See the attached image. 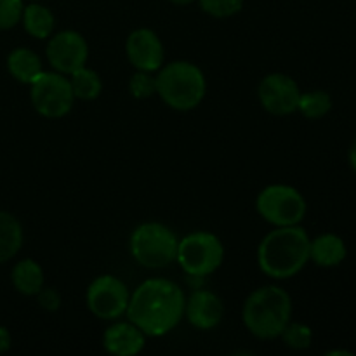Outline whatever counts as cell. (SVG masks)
I'll return each instance as SVG.
<instances>
[{
  "instance_id": "cell-6",
  "label": "cell",
  "mask_w": 356,
  "mask_h": 356,
  "mask_svg": "<svg viewBox=\"0 0 356 356\" xmlns=\"http://www.w3.org/2000/svg\"><path fill=\"white\" fill-rule=\"evenodd\" d=\"M225 249L221 240L207 232L191 233L177 245V263L190 277H207L222 263Z\"/></svg>"
},
{
  "instance_id": "cell-29",
  "label": "cell",
  "mask_w": 356,
  "mask_h": 356,
  "mask_svg": "<svg viewBox=\"0 0 356 356\" xmlns=\"http://www.w3.org/2000/svg\"><path fill=\"white\" fill-rule=\"evenodd\" d=\"M337 355H344V356H353V353H351V351H329V353H327V356H337Z\"/></svg>"
},
{
  "instance_id": "cell-19",
  "label": "cell",
  "mask_w": 356,
  "mask_h": 356,
  "mask_svg": "<svg viewBox=\"0 0 356 356\" xmlns=\"http://www.w3.org/2000/svg\"><path fill=\"white\" fill-rule=\"evenodd\" d=\"M21 19H23L24 30L35 38L51 37L54 30V14L40 3H30L24 7Z\"/></svg>"
},
{
  "instance_id": "cell-20",
  "label": "cell",
  "mask_w": 356,
  "mask_h": 356,
  "mask_svg": "<svg viewBox=\"0 0 356 356\" xmlns=\"http://www.w3.org/2000/svg\"><path fill=\"white\" fill-rule=\"evenodd\" d=\"M70 83H72L75 97L83 101L96 99L101 94V90H103V83H101L99 75H97L94 70L86 68V66H82V68L75 70V72L72 73Z\"/></svg>"
},
{
  "instance_id": "cell-5",
  "label": "cell",
  "mask_w": 356,
  "mask_h": 356,
  "mask_svg": "<svg viewBox=\"0 0 356 356\" xmlns=\"http://www.w3.org/2000/svg\"><path fill=\"white\" fill-rule=\"evenodd\" d=\"M177 245L174 232L160 222H145L131 236L132 257L149 270H160L176 261Z\"/></svg>"
},
{
  "instance_id": "cell-18",
  "label": "cell",
  "mask_w": 356,
  "mask_h": 356,
  "mask_svg": "<svg viewBox=\"0 0 356 356\" xmlns=\"http://www.w3.org/2000/svg\"><path fill=\"white\" fill-rule=\"evenodd\" d=\"M13 285L24 296H37L44 287V271L33 259H23L14 266Z\"/></svg>"
},
{
  "instance_id": "cell-12",
  "label": "cell",
  "mask_w": 356,
  "mask_h": 356,
  "mask_svg": "<svg viewBox=\"0 0 356 356\" xmlns=\"http://www.w3.org/2000/svg\"><path fill=\"white\" fill-rule=\"evenodd\" d=\"M127 58L141 72H156L163 63V44L159 35L148 28L132 31L127 38Z\"/></svg>"
},
{
  "instance_id": "cell-26",
  "label": "cell",
  "mask_w": 356,
  "mask_h": 356,
  "mask_svg": "<svg viewBox=\"0 0 356 356\" xmlns=\"http://www.w3.org/2000/svg\"><path fill=\"white\" fill-rule=\"evenodd\" d=\"M38 305L42 306L47 312H56V309L61 306V296H59L58 291L54 289H40V292L37 294Z\"/></svg>"
},
{
  "instance_id": "cell-14",
  "label": "cell",
  "mask_w": 356,
  "mask_h": 356,
  "mask_svg": "<svg viewBox=\"0 0 356 356\" xmlns=\"http://www.w3.org/2000/svg\"><path fill=\"white\" fill-rule=\"evenodd\" d=\"M103 344L111 355L134 356L145 348V332L134 323H115L104 332Z\"/></svg>"
},
{
  "instance_id": "cell-24",
  "label": "cell",
  "mask_w": 356,
  "mask_h": 356,
  "mask_svg": "<svg viewBox=\"0 0 356 356\" xmlns=\"http://www.w3.org/2000/svg\"><path fill=\"white\" fill-rule=\"evenodd\" d=\"M129 90H131L132 96L136 99H146V97L153 96L156 92V80L153 76H149L148 72H141L131 76V82H129Z\"/></svg>"
},
{
  "instance_id": "cell-28",
  "label": "cell",
  "mask_w": 356,
  "mask_h": 356,
  "mask_svg": "<svg viewBox=\"0 0 356 356\" xmlns=\"http://www.w3.org/2000/svg\"><path fill=\"white\" fill-rule=\"evenodd\" d=\"M350 163H351V167H353V169L356 170V139H355L353 146H351V149H350Z\"/></svg>"
},
{
  "instance_id": "cell-10",
  "label": "cell",
  "mask_w": 356,
  "mask_h": 356,
  "mask_svg": "<svg viewBox=\"0 0 356 356\" xmlns=\"http://www.w3.org/2000/svg\"><path fill=\"white\" fill-rule=\"evenodd\" d=\"M257 94H259V101L264 110L277 117L294 113L298 110L299 97H301V90L296 80L284 73H271L264 76L263 82L259 83Z\"/></svg>"
},
{
  "instance_id": "cell-23",
  "label": "cell",
  "mask_w": 356,
  "mask_h": 356,
  "mask_svg": "<svg viewBox=\"0 0 356 356\" xmlns=\"http://www.w3.org/2000/svg\"><path fill=\"white\" fill-rule=\"evenodd\" d=\"M202 9L214 17H229L240 13L243 0H198Z\"/></svg>"
},
{
  "instance_id": "cell-22",
  "label": "cell",
  "mask_w": 356,
  "mask_h": 356,
  "mask_svg": "<svg viewBox=\"0 0 356 356\" xmlns=\"http://www.w3.org/2000/svg\"><path fill=\"white\" fill-rule=\"evenodd\" d=\"M280 336L284 339V343L289 348H292V350H306V348L312 346V329L308 325H305V323L289 322V325L285 327Z\"/></svg>"
},
{
  "instance_id": "cell-13",
  "label": "cell",
  "mask_w": 356,
  "mask_h": 356,
  "mask_svg": "<svg viewBox=\"0 0 356 356\" xmlns=\"http://www.w3.org/2000/svg\"><path fill=\"white\" fill-rule=\"evenodd\" d=\"M222 313H225V308H222L221 299L211 291L193 292L184 305V315L188 322L200 330H211L219 325Z\"/></svg>"
},
{
  "instance_id": "cell-8",
  "label": "cell",
  "mask_w": 356,
  "mask_h": 356,
  "mask_svg": "<svg viewBox=\"0 0 356 356\" xmlns=\"http://www.w3.org/2000/svg\"><path fill=\"white\" fill-rule=\"evenodd\" d=\"M31 86V103L45 118H61L70 113L75 101L72 83L63 73L42 72Z\"/></svg>"
},
{
  "instance_id": "cell-4",
  "label": "cell",
  "mask_w": 356,
  "mask_h": 356,
  "mask_svg": "<svg viewBox=\"0 0 356 356\" xmlns=\"http://www.w3.org/2000/svg\"><path fill=\"white\" fill-rule=\"evenodd\" d=\"M156 94L167 106L177 111L197 108L205 97L207 82L197 65L188 61H176L163 66L156 76Z\"/></svg>"
},
{
  "instance_id": "cell-30",
  "label": "cell",
  "mask_w": 356,
  "mask_h": 356,
  "mask_svg": "<svg viewBox=\"0 0 356 356\" xmlns=\"http://www.w3.org/2000/svg\"><path fill=\"white\" fill-rule=\"evenodd\" d=\"M172 3H176V6H188V3L195 2V0H170Z\"/></svg>"
},
{
  "instance_id": "cell-15",
  "label": "cell",
  "mask_w": 356,
  "mask_h": 356,
  "mask_svg": "<svg viewBox=\"0 0 356 356\" xmlns=\"http://www.w3.org/2000/svg\"><path fill=\"white\" fill-rule=\"evenodd\" d=\"M344 257H346V245L337 235L325 233L309 242V259L318 266H337L343 263Z\"/></svg>"
},
{
  "instance_id": "cell-1",
  "label": "cell",
  "mask_w": 356,
  "mask_h": 356,
  "mask_svg": "<svg viewBox=\"0 0 356 356\" xmlns=\"http://www.w3.org/2000/svg\"><path fill=\"white\" fill-rule=\"evenodd\" d=\"M183 291L165 278H149L129 299L127 316L145 336H165L184 315Z\"/></svg>"
},
{
  "instance_id": "cell-7",
  "label": "cell",
  "mask_w": 356,
  "mask_h": 356,
  "mask_svg": "<svg viewBox=\"0 0 356 356\" xmlns=\"http://www.w3.org/2000/svg\"><path fill=\"white\" fill-rule=\"evenodd\" d=\"M261 218L278 226H296L306 214V202L296 188L287 184H271L264 188L256 202Z\"/></svg>"
},
{
  "instance_id": "cell-21",
  "label": "cell",
  "mask_w": 356,
  "mask_h": 356,
  "mask_svg": "<svg viewBox=\"0 0 356 356\" xmlns=\"http://www.w3.org/2000/svg\"><path fill=\"white\" fill-rule=\"evenodd\" d=\"M330 108H332V99L323 90H313V92L301 94V97H299L298 110L306 118H312V120L325 117L330 111Z\"/></svg>"
},
{
  "instance_id": "cell-3",
  "label": "cell",
  "mask_w": 356,
  "mask_h": 356,
  "mask_svg": "<svg viewBox=\"0 0 356 356\" xmlns=\"http://www.w3.org/2000/svg\"><path fill=\"white\" fill-rule=\"evenodd\" d=\"M291 296L282 287L266 285L247 298L242 318L245 327L257 339H275L291 322Z\"/></svg>"
},
{
  "instance_id": "cell-2",
  "label": "cell",
  "mask_w": 356,
  "mask_h": 356,
  "mask_svg": "<svg viewBox=\"0 0 356 356\" xmlns=\"http://www.w3.org/2000/svg\"><path fill=\"white\" fill-rule=\"evenodd\" d=\"M308 233L296 226H278L268 233L257 249L263 273L271 278H291L309 261Z\"/></svg>"
},
{
  "instance_id": "cell-25",
  "label": "cell",
  "mask_w": 356,
  "mask_h": 356,
  "mask_svg": "<svg viewBox=\"0 0 356 356\" xmlns=\"http://www.w3.org/2000/svg\"><path fill=\"white\" fill-rule=\"evenodd\" d=\"M23 0H0V30L16 26L23 16Z\"/></svg>"
},
{
  "instance_id": "cell-17",
  "label": "cell",
  "mask_w": 356,
  "mask_h": 356,
  "mask_svg": "<svg viewBox=\"0 0 356 356\" xmlns=\"http://www.w3.org/2000/svg\"><path fill=\"white\" fill-rule=\"evenodd\" d=\"M23 245L21 222L9 212L0 211V264L13 259Z\"/></svg>"
},
{
  "instance_id": "cell-16",
  "label": "cell",
  "mask_w": 356,
  "mask_h": 356,
  "mask_svg": "<svg viewBox=\"0 0 356 356\" xmlns=\"http://www.w3.org/2000/svg\"><path fill=\"white\" fill-rule=\"evenodd\" d=\"M9 73L21 83H31L42 73V61L37 52L26 47L14 49L7 58Z\"/></svg>"
},
{
  "instance_id": "cell-9",
  "label": "cell",
  "mask_w": 356,
  "mask_h": 356,
  "mask_svg": "<svg viewBox=\"0 0 356 356\" xmlns=\"http://www.w3.org/2000/svg\"><path fill=\"white\" fill-rule=\"evenodd\" d=\"M127 287L122 280L111 275H103L90 284L87 291V306L90 313L101 320H115L127 312Z\"/></svg>"
},
{
  "instance_id": "cell-11",
  "label": "cell",
  "mask_w": 356,
  "mask_h": 356,
  "mask_svg": "<svg viewBox=\"0 0 356 356\" xmlns=\"http://www.w3.org/2000/svg\"><path fill=\"white\" fill-rule=\"evenodd\" d=\"M89 47L86 38L76 31H61L54 35L47 45V59L56 72L72 75L75 70L86 66Z\"/></svg>"
},
{
  "instance_id": "cell-31",
  "label": "cell",
  "mask_w": 356,
  "mask_h": 356,
  "mask_svg": "<svg viewBox=\"0 0 356 356\" xmlns=\"http://www.w3.org/2000/svg\"><path fill=\"white\" fill-rule=\"evenodd\" d=\"M31 2H35V0H31Z\"/></svg>"
},
{
  "instance_id": "cell-27",
  "label": "cell",
  "mask_w": 356,
  "mask_h": 356,
  "mask_svg": "<svg viewBox=\"0 0 356 356\" xmlns=\"http://www.w3.org/2000/svg\"><path fill=\"white\" fill-rule=\"evenodd\" d=\"M10 348V334L6 327H0V353H6Z\"/></svg>"
}]
</instances>
